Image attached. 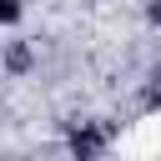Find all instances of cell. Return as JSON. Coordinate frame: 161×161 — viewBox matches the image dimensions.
<instances>
[{"mask_svg":"<svg viewBox=\"0 0 161 161\" xmlns=\"http://www.w3.org/2000/svg\"><path fill=\"white\" fill-rule=\"evenodd\" d=\"M106 141H111V131H106L101 121H80V126L70 131V156H75V161H101Z\"/></svg>","mask_w":161,"mask_h":161,"instance_id":"obj_1","label":"cell"},{"mask_svg":"<svg viewBox=\"0 0 161 161\" xmlns=\"http://www.w3.org/2000/svg\"><path fill=\"white\" fill-rule=\"evenodd\" d=\"M30 65H35V45H30V40H10V45H5V70H10V75H25Z\"/></svg>","mask_w":161,"mask_h":161,"instance_id":"obj_2","label":"cell"},{"mask_svg":"<svg viewBox=\"0 0 161 161\" xmlns=\"http://www.w3.org/2000/svg\"><path fill=\"white\" fill-rule=\"evenodd\" d=\"M25 20V0H0V25H20Z\"/></svg>","mask_w":161,"mask_h":161,"instance_id":"obj_3","label":"cell"},{"mask_svg":"<svg viewBox=\"0 0 161 161\" xmlns=\"http://www.w3.org/2000/svg\"><path fill=\"white\" fill-rule=\"evenodd\" d=\"M146 20H151V25H161V0H146Z\"/></svg>","mask_w":161,"mask_h":161,"instance_id":"obj_4","label":"cell"}]
</instances>
